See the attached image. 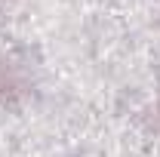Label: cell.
Wrapping results in <instances>:
<instances>
[{
  "label": "cell",
  "mask_w": 160,
  "mask_h": 157,
  "mask_svg": "<svg viewBox=\"0 0 160 157\" xmlns=\"http://www.w3.org/2000/svg\"><path fill=\"white\" fill-rule=\"evenodd\" d=\"M31 93H34V80L28 74V68L9 56H0V105L19 108Z\"/></svg>",
  "instance_id": "1"
},
{
  "label": "cell",
  "mask_w": 160,
  "mask_h": 157,
  "mask_svg": "<svg viewBox=\"0 0 160 157\" xmlns=\"http://www.w3.org/2000/svg\"><path fill=\"white\" fill-rule=\"evenodd\" d=\"M148 129L160 133V96H157V102L151 105V111H148Z\"/></svg>",
  "instance_id": "2"
}]
</instances>
